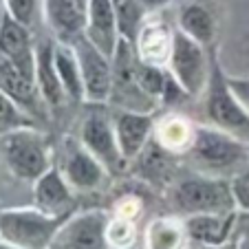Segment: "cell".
I'll return each instance as SVG.
<instances>
[{"label":"cell","instance_id":"obj_13","mask_svg":"<svg viewBox=\"0 0 249 249\" xmlns=\"http://www.w3.org/2000/svg\"><path fill=\"white\" fill-rule=\"evenodd\" d=\"M113 124H115V132H117L122 155L130 163V161H135L141 155V150L146 148V143L155 135L157 115L139 113V110H126V108H113Z\"/></svg>","mask_w":249,"mask_h":249},{"label":"cell","instance_id":"obj_28","mask_svg":"<svg viewBox=\"0 0 249 249\" xmlns=\"http://www.w3.org/2000/svg\"><path fill=\"white\" fill-rule=\"evenodd\" d=\"M2 5L11 18L27 24L29 29L33 27L38 14L42 11V0H2Z\"/></svg>","mask_w":249,"mask_h":249},{"label":"cell","instance_id":"obj_25","mask_svg":"<svg viewBox=\"0 0 249 249\" xmlns=\"http://www.w3.org/2000/svg\"><path fill=\"white\" fill-rule=\"evenodd\" d=\"M148 249H188L190 236L185 230V221H177L170 216L155 218L148 227Z\"/></svg>","mask_w":249,"mask_h":249},{"label":"cell","instance_id":"obj_29","mask_svg":"<svg viewBox=\"0 0 249 249\" xmlns=\"http://www.w3.org/2000/svg\"><path fill=\"white\" fill-rule=\"evenodd\" d=\"M108 240L113 249L130 247L132 243V225L128 218H110L108 223Z\"/></svg>","mask_w":249,"mask_h":249},{"label":"cell","instance_id":"obj_18","mask_svg":"<svg viewBox=\"0 0 249 249\" xmlns=\"http://www.w3.org/2000/svg\"><path fill=\"white\" fill-rule=\"evenodd\" d=\"M84 36L108 57L115 55L119 44L117 16H115L113 0H89V16H86Z\"/></svg>","mask_w":249,"mask_h":249},{"label":"cell","instance_id":"obj_12","mask_svg":"<svg viewBox=\"0 0 249 249\" xmlns=\"http://www.w3.org/2000/svg\"><path fill=\"white\" fill-rule=\"evenodd\" d=\"M33 205L55 218H69L77 212L75 190L53 163L38 181H33Z\"/></svg>","mask_w":249,"mask_h":249},{"label":"cell","instance_id":"obj_21","mask_svg":"<svg viewBox=\"0 0 249 249\" xmlns=\"http://www.w3.org/2000/svg\"><path fill=\"white\" fill-rule=\"evenodd\" d=\"M179 29L183 33H188L190 38H194L196 42H201L203 47H207V49L214 47V40H216V20H214V14L203 2H198V0L181 7Z\"/></svg>","mask_w":249,"mask_h":249},{"label":"cell","instance_id":"obj_27","mask_svg":"<svg viewBox=\"0 0 249 249\" xmlns=\"http://www.w3.org/2000/svg\"><path fill=\"white\" fill-rule=\"evenodd\" d=\"M29 126H40L38 119L29 115L16 99H11L7 93L0 90V135Z\"/></svg>","mask_w":249,"mask_h":249},{"label":"cell","instance_id":"obj_16","mask_svg":"<svg viewBox=\"0 0 249 249\" xmlns=\"http://www.w3.org/2000/svg\"><path fill=\"white\" fill-rule=\"evenodd\" d=\"M0 90L7 93L11 99H16L38 122H42L49 115L47 104H44L42 93L38 89V82L33 80V77H29L27 73H22L18 66L11 64L2 55H0Z\"/></svg>","mask_w":249,"mask_h":249},{"label":"cell","instance_id":"obj_6","mask_svg":"<svg viewBox=\"0 0 249 249\" xmlns=\"http://www.w3.org/2000/svg\"><path fill=\"white\" fill-rule=\"evenodd\" d=\"M80 139L110 174L124 172L128 161L124 159L113 124V108L108 104H84V113L80 122Z\"/></svg>","mask_w":249,"mask_h":249},{"label":"cell","instance_id":"obj_2","mask_svg":"<svg viewBox=\"0 0 249 249\" xmlns=\"http://www.w3.org/2000/svg\"><path fill=\"white\" fill-rule=\"evenodd\" d=\"M0 159L14 177L22 181H38L55 163L49 137L40 130V126L18 128L0 135Z\"/></svg>","mask_w":249,"mask_h":249},{"label":"cell","instance_id":"obj_23","mask_svg":"<svg viewBox=\"0 0 249 249\" xmlns=\"http://www.w3.org/2000/svg\"><path fill=\"white\" fill-rule=\"evenodd\" d=\"M55 69H57L62 89H64L69 102L84 104L86 102L84 80H82V71H80V62H77V55H75V49L71 47V44L55 42Z\"/></svg>","mask_w":249,"mask_h":249},{"label":"cell","instance_id":"obj_36","mask_svg":"<svg viewBox=\"0 0 249 249\" xmlns=\"http://www.w3.org/2000/svg\"><path fill=\"white\" fill-rule=\"evenodd\" d=\"M0 249H16V247H11V245H7V243H2V240H0Z\"/></svg>","mask_w":249,"mask_h":249},{"label":"cell","instance_id":"obj_10","mask_svg":"<svg viewBox=\"0 0 249 249\" xmlns=\"http://www.w3.org/2000/svg\"><path fill=\"white\" fill-rule=\"evenodd\" d=\"M108 223L110 216L102 210L75 212L60 227L51 249H113Z\"/></svg>","mask_w":249,"mask_h":249},{"label":"cell","instance_id":"obj_1","mask_svg":"<svg viewBox=\"0 0 249 249\" xmlns=\"http://www.w3.org/2000/svg\"><path fill=\"white\" fill-rule=\"evenodd\" d=\"M188 155L198 172L225 179L249 163V141L216 126H196Z\"/></svg>","mask_w":249,"mask_h":249},{"label":"cell","instance_id":"obj_34","mask_svg":"<svg viewBox=\"0 0 249 249\" xmlns=\"http://www.w3.org/2000/svg\"><path fill=\"white\" fill-rule=\"evenodd\" d=\"M139 2L146 7L148 11H159V9H163L165 5H170L172 0H139Z\"/></svg>","mask_w":249,"mask_h":249},{"label":"cell","instance_id":"obj_31","mask_svg":"<svg viewBox=\"0 0 249 249\" xmlns=\"http://www.w3.org/2000/svg\"><path fill=\"white\" fill-rule=\"evenodd\" d=\"M234 238H236V249H249V212H238Z\"/></svg>","mask_w":249,"mask_h":249},{"label":"cell","instance_id":"obj_37","mask_svg":"<svg viewBox=\"0 0 249 249\" xmlns=\"http://www.w3.org/2000/svg\"><path fill=\"white\" fill-rule=\"evenodd\" d=\"M124 249H139V247H132V245H130V247H124Z\"/></svg>","mask_w":249,"mask_h":249},{"label":"cell","instance_id":"obj_30","mask_svg":"<svg viewBox=\"0 0 249 249\" xmlns=\"http://www.w3.org/2000/svg\"><path fill=\"white\" fill-rule=\"evenodd\" d=\"M230 183L238 212H249V163L231 177Z\"/></svg>","mask_w":249,"mask_h":249},{"label":"cell","instance_id":"obj_19","mask_svg":"<svg viewBox=\"0 0 249 249\" xmlns=\"http://www.w3.org/2000/svg\"><path fill=\"white\" fill-rule=\"evenodd\" d=\"M238 210L230 214H192L185 218L190 243L201 245H223L234 238Z\"/></svg>","mask_w":249,"mask_h":249},{"label":"cell","instance_id":"obj_5","mask_svg":"<svg viewBox=\"0 0 249 249\" xmlns=\"http://www.w3.org/2000/svg\"><path fill=\"white\" fill-rule=\"evenodd\" d=\"M64 221L49 216L36 205L0 210V240L16 249H51Z\"/></svg>","mask_w":249,"mask_h":249},{"label":"cell","instance_id":"obj_22","mask_svg":"<svg viewBox=\"0 0 249 249\" xmlns=\"http://www.w3.org/2000/svg\"><path fill=\"white\" fill-rule=\"evenodd\" d=\"M174 157L177 155L161 146L152 135V139L146 143V148L135 159V163L143 179H148L150 183H163L174 177Z\"/></svg>","mask_w":249,"mask_h":249},{"label":"cell","instance_id":"obj_38","mask_svg":"<svg viewBox=\"0 0 249 249\" xmlns=\"http://www.w3.org/2000/svg\"><path fill=\"white\" fill-rule=\"evenodd\" d=\"M82 2H89V0H82Z\"/></svg>","mask_w":249,"mask_h":249},{"label":"cell","instance_id":"obj_4","mask_svg":"<svg viewBox=\"0 0 249 249\" xmlns=\"http://www.w3.org/2000/svg\"><path fill=\"white\" fill-rule=\"evenodd\" d=\"M205 117L212 126L249 141V113L234 95L218 60L216 47L210 49V77L205 86Z\"/></svg>","mask_w":249,"mask_h":249},{"label":"cell","instance_id":"obj_14","mask_svg":"<svg viewBox=\"0 0 249 249\" xmlns=\"http://www.w3.org/2000/svg\"><path fill=\"white\" fill-rule=\"evenodd\" d=\"M42 16L57 42L71 44L86 29L89 2L82 0H42Z\"/></svg>","mask_w":249,"mask_h":249},{"label":"cell","instance_id":"obj_33","mask_svg":"<svg viewBox=\"0 0 249 249\" xmlns=\"http://www.w3.org/2000/svg\"><path fill=\"white\" fill-rule=\"evenodd\" d=\"M188 249H236V238L227 240L223 245H201V243H192L188 245Z\"/></svg>","mask_w":249,"mask_h":249},{"label":"cell","instance_id":"obj_8","mask_svg":"<svg viewBox=\"0 0 249 249\" xmlns=\"http://www.w3.org/2000/svg\"><path fill=\"white\" fill-rule=\"evenodd\" d=\"M108 104L113 108L139 110V113H155L157 99L143 93L137 82V51L135 44L119 40L117 51L113 55V89Z\"/></svg>","mask_w":249,"mask_h":249},{"label":"cell","instance_id":"obj_17","mask_svg":"<svg viewBox=\"0 0 249 249\" xmlns=\"http://www.w3.org/2000/svg\"><path fill=\"white\" fill-rule=\"evenodd\" d=\"M0 55L16 64L22 73L36 80V44L31 38V29L14 20L9 14L0 33Z\"/></svg>","mask_w":249,"mask_h":249},{"label":"cell","instance_id":"obj_35","mask_svg":"<svg viewBox=\"0 0 249 249\" xmlns=\"http://www.w3.org/2000/svg\"><path fill=\"white\" fill-rule=\"evenodd\" d=\"M5 18H7V11L0 7V33H2V27H5Z\"/></svg>","mask_w":249,"mask_h":249},{"label":"cell","instance_id":"obj_26","mask_svg":"<svg viewBox=\"0 0 249 249\" xmlns=\"http://www.w3.org/2000/svg\"><path fill=\"white\" fill-rule=\"evenodd\" d=\"M113 7H115V16H117L119 38L135 44L137 38H139L141 27L146 24L148 9L141 5L139 0H113Z\"/></svg>","mask_w":249,"mask_h":249},{"label":"cell","instance_id":"obj_15","mask_svg":"<svg viewBox=\"0 0 249 249\" xmlns=\"http://www.w3.org/2000/svg\"><path fill=\"white\" fill-rule=\"evenodd\" d=\"M55 38H40L36 42V82L49 113H60L71 104L55 69Z\"/></svg>","mask_w":249,"mask_h":249},{"label":"cell","instance_id":"obj_3","mask_svg":"<svg viewBox=\"0 0 249 249\" xmlns=\"http://www.w3.org/2000/svg\"><path fill=\"white\" fill-rule=\"evenodd\" d=\"M172 203L185 216L192 214H230L236 212L230 179L212 174H185L172 183Z\"/></svg>","mask_w":249,"mask_h":249},{"label":"cell","instance_id":"obj_7","mask_svg":"<svg viewBox=\"0 0 249 249\" xmlns=\"http://www.w3.org/2000/svg\"><path fill=\"white\" fill-rule=\"evenodd\" d=\"M210 49L203 47L194 38H190L179 27L174 29L168 71L183 86L190 97L205 93L207 77H210Z\"/></svg>","mask_w":249,"mask_h":249},{"label":"cell","instance_id":"obj_20","mask_svg":"<svg viewBox=\"0 0 249 249\" xmlns=\"http://www.w3.org/2000/svg\"><path fill=\"white\" fill-rule=\"evenodd\" d=\"M172 40L174 29H170L161 20H146L135 42L137 57L141 62H148V64L168 66L170 53H172Z\"/></svg>","mask_w":249,"mask_h":249},{"label":"cell","instance_id":"obj_39","mask_svg":"<svg viewBox=\"0 0 249 249\" xmlns=\"http://www.w3.org/2000/svg\"><path fill=\"white\" fill-rule=\"evenodd\" d=\"M0 2H2V0H0Z\"/></svg>","mask_w":249,"mask_h":249},{"label":"cell","instance_id":"obj_24","mask_svg":"<svg viewBox=\"0 0 249 249\" xmlns=\"http://www.w3.org/2000/svg\"><path fill=\"white\" fill-rule=\"evenodd\" d=\"M194 132H196V126H192L185 117H181V115H168V117L157 122L155 139L163 148H168L170 152H174V155H181V152L188 155L190 146H192V141H194Z\"/></svg>","mask_w":249,"mask_h":249},{"label":"cell","instance_id":"obj_11","mask_svg":"<svg viewBox=\"0 0 249 249\" xmlns=\"http://www.w3.org/2000/svg\"><path fill=\"white\" fill-rule=\"evenodd\" d=\"M80 62L82 80H84V95L90 104H108L110 89H113V57L102 53L84 33L71 42ZM84 102V104H86Z\"/></svg>","mask_w":249,"mask_h":249},{"label":"cell","instance_id":"obj_32","mask_svg":"<svg viewBox=\"0 0 249 249\" xmlns=\"http://www.w3.org/2000/svg\"><path fill=\"white\" fill-rule=\"evenodd\" d=\"M227 80H230V86H231V90H234V95L240 99V104H243L249 113V77L227 75Z\"/></svg>","mask_w":249,"mask_h":249},{"label":"cell","instance_id":"obj_9","mask_svg":"<svg viewBox=\"0 0 249 249\" xmlns=\"http://www.w3.org/2000/svg\"><path fill=\"white\" fill-rule=\"evenodd\" d=\"M57 168L62 170L64 179L71 183L73 190L80 192H93L106 183L108 170L89 148L82 143L80 137H66L57 148Z\"/></svg>","mask_w":249,"mask_h":249}]
</instances>
